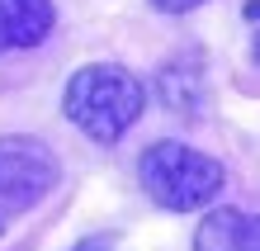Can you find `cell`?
Here are the masks:
<instances>
[{
    "label": "cell",
    "mask_w": 260,
    "mask_h": 251,
    "mask_svg": "<svg viewBox=\"0 0 260 251\" xmlns=\"http://www.w3.org/2000/svg\"><path fill=\"white\" fill-rule=\"evenodd\" d=\"M151 10H161V14H189L199 5H208V0H147Z\"/></svg>",
    "instance_id": "cell-8"
},
{
    "label": "cell",
    "mask_w": 260,
    "mask_h": 251,
    "mask_svg": "<svg viewBox=\"0 0 260 251\" xmlns=\"http://www.w3.org/2000/svg\"><path fill=\"white\" fill-rule=\"evenodd\" d=\"M137 180H142L147 199L166 213H194L208 209L222 194L227 171L218 156L185 147V143H151L137 156Z\"/></svg>",
    "instance_id": "cell-2"
},
{
    "label": "cell",
    "mask_w": 260,
    "mask_h": 251,
    "mask_svg": "<svg viewBox=\"0 0 260 251\" xmlns=\"http://www.w3.org/2000/svg\"><path fill=\"white\" fill-rule=\"evenodd\" d=\"M62 180V161L43 137L5 133L0 137V204L28 209V204L48 199Z\"/></svg>",
    "instance_id": "cell-3"
},
{
    "label": "cell",
    "mask_w": 260,
    "mask_h": 251,
    "mask_svg": "<svg viewBox=\"0 0 260 251\" xmlns=\"http://www.w3.org/2000/svg\"><path fill=\"white\" fill-rule=\"evenodd\" d=\"M241 14H246L251 24H260V0H246V10H241ZM255 62H260V34H255Z\"/></svg>",
    "instance_id": "cell-9"
},
{
    "label": "cell",
    "mask_w": 260,
    "mask_h": 251,
    "mask_svg": "<svg viewBox=\"0 0 260 251\" xmlns=\"http://www.w3.org/2000/svg\"><path fill=\"white\" fill-rule=\"evenodd\" d=\"M71 251H118V242L109 237V232H90V237H81Z\"/></svg>",
    "instance_id": "cell-7"
},
{
    "label": "cell",
    "mask_w": 260,
    "mask_h": 251,
    "mask_svg": "<svg viewBox=\"0 0 260 251\" xmlns=\"http://www.w3.org/2000/svg\"><path fill=\"white\" fill-rule=\"evenodd\" d=\"M156 95L161 104L180 119H199L204 109V76H199V62H166L156 76Z\"/></svg>",
    "instance_id": "cell-6"
},
{
    "label": "cell",
    "mask_w": 260,
    "mask_h": 251,
    "mask_svg": "<svg viewBox=\"0 0 260 251\" xmlns=\"http://www.w3.org/2000/svg\"><path fill=\"white\" fill-rule=\"evenodd\" d=\"M194 251H260V213L213 209L194 228Z\"/></svg>",
    "instance_id": "cell-5"
},
{
    "label": "cell",
    "mask_w": 260,
    "mask_h": 251,
    "mask_svg": "<svg viewBox=\"0 0 260 251\" xmlns=\"http://www.w3.org/2000/svg\"><path fill=\"white\" fill-rule=\"evenodd\" d=\"M142 109H147L142 81L118 62H90L62 90V114L100 147H114L142 119Z\"/></svg>",
    "instance_id": "cell-1"
},
{
    "label": "cell",
    "mask_w": 260,
    "mask_h": 251,
    "mask_svg": "<svg viewBox=\"0 0 260 251\" xmlns=\"http://www.w3.org/2000/svg\"><path fill=\"white\" fill-rule=\"evenodd\" d=\"M57 24L52 0H0V57L14 48H38Z\"/></svg>",
    "instance_id": "cell-4"
}]
</instances>
